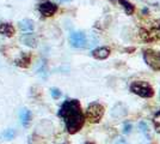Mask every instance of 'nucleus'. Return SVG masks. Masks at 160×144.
I'll use <instances>...</instances> for the list:
<instances>
[{"label":"nucleus","mask_w":160,"mask_h":144,"mask_svg":"<svg viewBox=\"0 0 160 144\" xmlns=\"http://www.w3.org/2000/svg\"><path fill=\"white\" fill-rule=\"evenodd\" d=\"M59 117L63 119L67 132L71 135L77 133L85 123V115L82 114L81 106L75 99H68L62 103L59 110Z\"/></svg>","instance_id":"nucleus-1"},{"label":"nucleus","mask_w":160,"mask_h":144,"mask_svg":"<svg viewBox=\"0 0 160 144\" xmlns=\"http://www.w3.org/2000/svg\"><path fill=\"white\" fill-rule=\"evenodd\" d=\"M130 91L136 94V95L141 96V97H152L154 95L153 88L149 85V83L145 82V81H136L130 84Z\"/></svg>","instance_id":"nucleus-2"},{"label":"nucleus","mask_w":160,"mask_h":144,"mask_svg":"<svg viewBox=\"0 0 160 144\" xmlns=\"http://www.w3.org/2000/svg\"><path fill=\"white\" fill-rule=\"evenodd\" d=\"M104 115V107L98 102H93L88 104L86 109L85 117L86 119L92 124H97L102 120V118Z\"/></svg>","instance_id":"nucleus-3"},{"label":"nucleus","mask_w":160,"mask_h":144,"mask_svg":"<svg viewBox=\"0 0 160 144\" xmlns=\"http://www.w3.org/2000/svg\"><path fill=\"white\" fill-rule=\"evenodd\" d=\"M143 60L154 71H160V52L154 49L143 51Z\"/></svg>","instance_id":"nucleus-4"},{"label":"nucleus","mask_w":160,"mask_h":144,"mask_svg":"<svg viewBox=\"0 0 160 144\" xmlns=\"http://www.w3.org/2000/svg\"><path fill=\"white\" fill-rule=\"evenodd\" d=\"M58 10H59L58 5L52 3V1H44V3H41L38 5V11L44 17H52L58 12Z\"/></svg>","instance_id":"nucleus-5"},{"label":"nucleus","mask_w":160,"mask_h":144,"mask_svg":"<svg viewBox=\"0 0 160 144\" xmlns=\"http://www.w3.org/2000/svg\"><path fill=\"white\" fill-rule=\"evenodd\" d=\"M69 42L74 48H84L86 46V35L81 31H74L69 36Z\"/></svg>","instance_id":"nucleus-6"},{"label":"nucleus","mask_w":160,"mask_h":144,"mask_svg":"<svg viewBox=\"0 0 160 144\" xmlns=\"http://www.w3.org/2000/svg\"><path fill=\"white\" fill-rule=\"evenodd\" d=\"M127 113H128L127 107L123 103L118 102L112 107V109H111V117L115 118V119H121V118L126 117Z\"/></svg>","instance_id":"nucleus-7"},{"label":"nucleus","mask_w":160,"mask_h":144,"mask_svg":"<svg viewBox=\"0 0 160 144\" xmlns=\"http://www.w3.org/2000/svg\"><path fill=\"white\" fill-rule=\"evenodd\" d=\"M109 55H110V48L108 47H99L92 51V56L98 60H104Z\"/></svg>","instance_id":"nucleus-8"},{"label":"nucleus","mask_w":160,"mask_h":144,"mask_svg":"<svg viewBox=\"0 0 160 144\" xmlns=\"http://www.w3.org/2000/svg\"><path fill=\"white\" fill-rule=\"evenodd\" d=\"M0 34L5 35L7 37H12L14 35V28L11 23L0 21Z\"/></svg>","instance_id":"nucleus-9"},{"label":"nucleus","mask_w":160,"mask_h":144,"mask_svg":"<svg viewBox=\"0 0 160 144\" xmlns=\"http://www.w3.org/2000/svg\"><path fill=\"white\" fill-rule=\"evenodd\" d=\"M20 41L23 42L25 46H28V47L30 48H35L37 46V39L33 35H23L20 37Z\"/></svg>","instance_id":"nucleus-10"},{"label":"nucleus","mask_w":160,"mask_h":144,"mask_svg":"<svg viewBox=\"0 0 160 144\" xmlns=\"http://www.w3.org/2000/svg\"><path fill=\"white\" fill-rule=\"evenodd\" d=\"M18 28L20 29V31H33L35 23L31 19H23L18 23Z\"/></svg>","instance_id":"nucleus-11"},{"label":"nucleus","mask_w":160,"mask_h":144,"mask_svg":"<svg viewBox=\"0 0 160 144\" xmlns=\"http://www.w3.org/2000/svg\"><path fill=\"white\" fill-rule=\"evenodd\" d=\"M30 62H31V55L29 54V53H23V55L20 56L19 59L16 60V65L25 69V67H29Z\"/></svg>","instance_id":"nucleus-12"},{"label":"nucleus","mask_w":160,"mask_h":144,"mask_svg":"<svg viewBox=\"0 0 160 144\" xmlns=\"http://www.w3.org/2000/svg\"><path fill=\"white\" fill-rule=\"evenodd\" d=\"M118 3H120V5H122L123 6V8H124V12H126V14H133L134 12H135V6H134L132 3H129L128 0H117Z\"/></svg>","instance_id":"nucleus-13"},{"label":"nucleus","mask_w":160,"mask_h":144,"mask_svg":"<svg viewBox=\"0 0 160 144\" xmlns=\"http://www.w3.org/2000/svg\"><path fill=\"white\" fill-rule=\"evenodd\" d=\"M20 121L23 125H25L27 126L28 124L30 123V119H31V112L28 109V108H23V109L20 110Z\"/></svg>","instance_id":"nucleus-14"},{"label":"nucleus","mask_w":160,"mask_h":144,"mask_svg":"<svg viewBox=\"0 0 160 144\" xmlns=\"http://www.w3.org/2000/svg\"><path fill=\"white\" fill-rule=\"evenodd\" d=\"M14 137H16V130H13V129H8V130H6L5 132L1 133V138L7 139V141H11Z\"/></svg>","instance_id":"nucleus-15"},{"label":"nucleus","mask_w":160,"mask_h":144,"mask_svg":"<svg viewBox=\"0 0 160 144\" xmlns=\"http://www.w3.org/2000/svg\"><path fill=\"white\" fill-rule=\"evenodd\" d=\"M37 73H38V76H41L42 78H46V77H47V66H46L44 62L42 64V66H40V69L37 70Z\"/></svg>","instance_id":"nucleus-16"},{"label":"nucleus","mask_w":160,"mask_h":144,"mask_svg":"<svg viewBox=\"0 0 160 144\" xmlns=\"http://www.w3.org/2000/svg\"><path fill=\"white\" fill-rule=\"evenodd\" d=\"M50 94H52V96H53L54 99H59V97H61V95H62L61 90L58 89V88H52V90H50Z\"/></svg>","instance_id":"nucleus-17"},{"label":"nucleus","mask_w":160,"mask_h":144,"mask_svg":"<svg viewBox=\"0 0 160 144\" xmlns=\"http://www.w3.org/2000/svg\"><path fill=\"white\" fill-rule=\"evenodd\" d=\"M139 127H140V130L148 137V133H147V132H148V126H147V124L145 123V121H141V123L139 124Z\"/></svg>","instance_id":"nucleus-18"},{"label":"nucleus","mask_w":160,"mask_h":144,"mask_svg":"<svg viewBox=\"0 0 160 144\" xmlns=\"http://www.w3.org/2000/svg\"><path fill=\"white\" fill-rule=\"evenodd\" d=\"M132 129H133L132 124L126 123V124H124V126H123V133H124V135H128V133H130V132H132Z\"/></svg>","instance_id":"nucleus-19"},{"label":"nucleus","mask_w":160,"mask_h":144,"mask_svg":"<svg viewBox=\"0 0 160 144\" xmlns=\"http://www.w3.org/2000/svg\"><path fill=\"white\" fill-rule=\"evenodd\" d=\"M115 144H128L127 143V141L124 139V138H118L117 141H116V143Z\"/></svg>","instance_id":"nucleus-20"},{"label":"nucleus","mask_w":160,"mask_h":144,"mask_svg":"<svg viewBox=\"0 0 160 144\" xmlns=\"http://www.w3.org/2000/svg\"><path fill=\"white\" fill-rule=\"evenodd\" d=\"M85 144H93V143H91V142H86Z\"/></svg>","instance_id":"nucleus-21"},{"label":"nucleus","mask_w":160,"mask_h":144,"mask_svg":"<svg viewBox=\"0 0 160 144\" xmlns=\"http://www.w3.org/2000/svg\"><path fill=\"white\" fill-rule=\"evenodd\" d=\"M60 1H71V0H60Z\"/></svg>","instance_id":"nucleus-22"},{"label":"nucleus","mask_w":160,"mask_h":144,"mask_svg":"<svg viewBox=\"0 0 160 144\" xmlns=\"http://www.w3.org/2000/svg\"><path fill=\"white\" fill-rule=\"evenodd\" d=\"M159 28H160V21H159Z\"/></svg>","instance_id":"nucleus-23"},{"label":"nucleus","mask_w":160,"mask_h":144,"mask_svg":"<svg viewBox=\"0 0 160 144\" xmlns=\"http://www.w3.org/2000/svg\"><path fill=\"white\" fill-rule=\"evenodd\" d=\"M63 144H68V143H63Z\"/></svg>","instance_id":"nucleus-24"}]
</instances>
